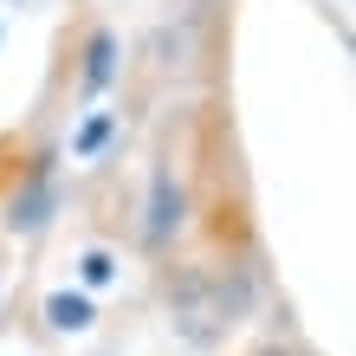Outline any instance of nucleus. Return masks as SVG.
<instances>
[{"mask_svg": "<svg viewBox=\"0 0 356 356\" xmlns=\"http://www.w3.org/2000/svg\"><path fill=\"white\" fill-rule=\"evenodd\" d=\"M195 214H201V201H195L188 169L169 149H156L149 181H143V201H136V253L156 259V266H169L188 246V234H195Z\"/></svg>", "mask_w": 356, "mask_h": 356, "instance_id": "1", "label": "nucleus"}, {"mask_svg": "<svg viewBox=\"0 0 356 356\" xmlns=\"http://www.w3.org/2000/svg\"><path fill=\"white\" fill-rule=\"evenodd\" d=\"M58 207H65V188H58V156L39 149V156L19 162V175L7 181V195H0V227H7L13 240H39V234L58 220Z\"/></svg>", "mask_w": 356, "mask_h": 356, "instance_id": "2", "label": "nucleus"}, {"mask_svg": "<svg viewBox=\"0 0 356 356\" xmlns=\"http://www.w3.org/2000/svg\"><path fill=\"white\" fill-rule=\"evenodd\" d=\"M123 72H130L123 33L111 26V19L85 13V19H78V33H72V104H85V111H91L97 97H111L123 85Z\"/></svg>", "mask_w": 356, "mask_h": 356, "instance_id": "3", "label": "nucleus"}, {"mask_svg": "<svg viewBox=\"0 0 356 356\" xmlns=\"http://www.w3.org/2000/svg\"><path fill=\"white\" fill-rule=\"evenodd\" d=\"M39 318H46V330H58V337H85V330H97V298L85 285H58L46 291V305H39Z\"/></svg>", "mask_w": 356, "mask_h": 356, "instance_id": "4", "label": "nucleus"}, {"mask_svg": "<svg viewBox=\"0 0 356 356\" xmlns=\"http://www.w3.org/2000/svg\"><path fill=\"white\" fill-rule=\"evenodd\" d=\"M117 130H123V117H117V111H91V117L72 130V162H97V156L117 143Z\"/></svg>", "mask_w": 356, "mask_h": 356, "instance_id": "5", "label": "nucleus"}, {"mask_svg": "<svg viewBox=\"0 0 356 356\" xmlns=\"http://www.w3.org/2000/svg\"><path fill=\"white\" fill-rule=\"evenodd\" d=\"M117 272H123V259L111 253V246H85V259H78V285L97 291V285H111Z\"/></svg>", "mask_w": 356, "mask_h": 356, "instance_id": "6", "label": "nucleus"}, {"mask_svg": "<svg viewBox=\"0 0 356 356\" xmlns=\"http://www.w3.org/2000/svg\"><path fill=\"white\" fill-rule=\"evenodd\" d=\"M246 356H311L305 343H291V337H266V343H253Z\"/></svg>", "mask_w": 356, "mask_h": 356, "instance_id": "7", "label": "nucleus"}]
</instances>
